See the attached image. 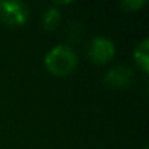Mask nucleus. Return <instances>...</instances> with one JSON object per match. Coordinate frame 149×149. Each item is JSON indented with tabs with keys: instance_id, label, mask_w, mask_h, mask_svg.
Segmentation results:
<instances>
[{
	"instance_id": "obj_1",
	"label": "nucleus",
	"mask_w": 149,
	"mask_h": 149,
	"mask_svg": "<svg viewBox=\"0 0 149 149\" xmlns=\"http://www.w3.org/2000/svg\"><path fill=\"white\" fill-rule=\"evenodd\" d=\"M44 64L47 70L56 76H66L76 69L78 56L69 45L58 44L45 54Z\"/></svg>"
},
{
	"instance_id": "obj_2",
	"label": "nucleus",
	"mask_w": 149,
	"mask_h": 149,
	"mask_svg": "<svg viewBox=\"0 0 149 149\" xmlns=\"http://www.w3.org/2000/svg\"><path fill=\"white\" fill-rule=\"evenodd\" d=\"M29 18V10L22 2H10L2 0L0 2V21L9 26L25 25Z\"/></svg>"
},
{
	"instance_id": "obj_3",
	"label": "nucleus",
	"mask_w": 149,
	"mask_h": 149,
	"mask_svg": "<svg viewBox=\"0 0 149 149\" xmlns=\"http://www.w3.org/2000/svg\"><path fill=\"white\" fill-rule=\"evenodd\" d=\"M88 54H89V57L94 63L105 64L116 54L114 42L110 38H105V37H94L89 42Z\"/></svg>"
},
{
	"instance_id": "obj_4",
	"label": "nucleus",
	"mask_w": 149,
	"mask_h": 149,
	"mask_svg": "<svg viewBox=\"0 0 149 149\" xmlns=\"http://www.w3.org/2000/svg\"><path fill=\"white\" fill-rule=\"evenodd\" d=\"M133 78H134V72L132 70V67L126 64H118L111 67L104 74V84L113 89H123L132 85Z\"/></svg>"
},
{
	"instance_id": "obj_5",
	"label": "nucleus",
	"mask_w": 149,
	"mask_h": 149,
	"mask_svg": "<svg viewBox=\"0 0 149 149\" xmlns=\"http://www.w3.org/2000/svg\"><path fill=\"white\" fill-rule=\"evenodd\" d=\"M133 57H134V61L136 64L140 67V70L143 73H148L149 72V40L145 38L134 50L133 53Z\"/></svg>"
},
{
	"instance_id": "obj_6",
	"label": "nucleus",
	"mask_w": 149,
	"mask_h": 149,
	"mask_svg": "<svg viewBox=\"0 0 149 149\" xmlns=\"http://www.w3.org/2000/svg\"><path fill=\"white\" fill-rule=\"evenodd\" d=\"M60 19H61V15H60V10L56 6L47 8L44 15H42V29L47 31V32L54 31L58 26Z\"/></svg>"
},
{
	"instance_id": "obj_7",
	"label": "nucleus",
	"mask_w": 149,
	"mask_h": 149,
	"mask_svg": "<svg viewBox=\"0 0 149 149\" xmlns=\"http://www.w3.org/2000/svg\"><path fill=\"white\" fill-rule=\"evenodd\" d=\"M82 31H84V26H82V22H78V21H74L70 26H69V29H67V38L70 40V41H78L79 38H81V35H82Z\"/></svg>"
},
{
	"instance_id": "obj_8",
	"label": "nucleus",
	"mask_w": 149,
	"mask_h": 149,
	"mask_svg": "<svg viewBox=\"0 0 149 149\" xmlns=\"http://www.w3.org/2000/svg\"><path fill=\"white\" fill-rule=\"evenodd\" d=\"M145 0H121V9L124 12H134V10H139L142 6H145Z\"/></svg>"
},
{
	"instance_id": "obj_9",
	"label": "nucleus",
	"mask_w": 149,
	"mask_h": 149,
	"mask_svg": "<svg viewBox=\"0 0 149 149\" xmlns=\"http://www.w3.org/2000/svg\"><path fill=\"white\" fill-rule=\"evenodd\" d=\"M143 149H148V148H143Z\"/></svg>"
}]
</instances>
